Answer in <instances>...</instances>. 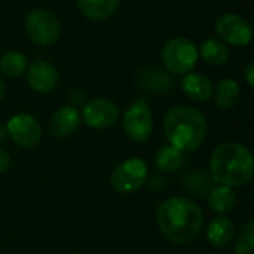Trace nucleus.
Returning a JSON list of instances; mask_svg holds the SVG:
<instances>
[{
  "label": "nucleus",
  "mask_w": 254,
  "mask_h": 254,
  "mask_svg": "<svg viewBox=\"0 0 254 254\" xmlns=\"http://www.w3.org/2000/svg\"><path fill=\"white\" fill-rule=\"evenodd\" d=\"M216 104L223 109H232L240 98V85L235 79H223L219 82V85L216 86V89L213 91Z\"/></svg>",
  "instance_id": "obj_19"
},
{
  "label": "nucleus",
  "mask_w": 254,
  "mask_h": 254,
  "mask_svg": "<svg viewBox=\"0 0 254 254\" xmlns=\"http://www.w3.org/2000/svg\"><path fill=\"white\" fill-rule=\"evenodd\" d=\"M186 164V155L171 144L162 146L155 155V165L162 173H176Z\"/></svg>",
  "instance_id": "obj_17"
},
{
  "label": "nucleus",
  "mask_w": 254,
  "mask_h": 254,
  "mask_svg": "<svg viewBox=\"0 0 254 254\" xmlns=\"http://www.w3.org/2000/svg\"><path fill=\"white\" fill-rule=\"evenodd\" d=\"M201 55L207 64L217 67V65H223L229 60V49L220 39L211 37L202 43Z\"/></svg>",
  "instance_id": "obj_20"
},
{
  "label": "nucleus",
  "mask_w": 254,
  "mask_h": 254,
  "mask_svg": "<svg viewBox=\"0 0 254 254\" xmlns=\"http://www.w3.org/2000/svg\"><path fill=\"white\" fill-rule=\"evenodd\" d=\"M182 88L190 100L198 103H204L213 95L210 79L199 73H188L182 80Z\"/></svg>",
  "instance_id": "obj_15"
},
{
  "label": "nucleus",
  "mask_w": 254,
  "mask_h": 254,
  "mask_svg": "<svg viewBox=\"0 0 254 254\" xmlns=\"http://www.w3.org/2000/svg\"><path fill=\"white\" fill-rule=\"evenodd\" d=\"M80 122H82V116L76 107L63 106L51 118L49 128L57 138H67L79 129Z\"/></svg>",
  "instance_id": "obj_12"
},
{
  "label": "nucleus",
  "mask_w": 254,
  "mask_h": 254,
  "mask_svg": "<svg viewBox=\"0 0 254 254\" xmlns=\"http://www.w3.org/2000/svg\"><path fill=\"white\" fill-rule=\"evenodd\" d=\"M121 4V0H77L79 10L92 21H101L112 16Z\"/></svg>",
  "instance_id": "obj_16"
},
{
  "label": "nucleus",
  "mask_w": 254,
  "mask_h": 254,
  "mask_svg": "<svg viewBox=\"0 0 254 254\" xmlns=\"http://www.w3.org/2000/svg\"><path fill=\"white\" fill-rule=\"evenodd\" d=\"M164 134L168 143L183 153L195 152L205 140L207 119L195 107L177 106L164 119Z\"/></svg>",
  "instance_id": "obj_3"
},
{
  "label": "nucleus",
  "mask_w": 254,
  "mask_h": 254,
  "mask_svg": "<svg viewBox=\"0 0 254 254\" xmlns=\"http://www.w3.org/2000/svg\"><path fill=\"white\" fill-rule=\"evenodd\" d=\"M235 235V225L226 216H219L213 219L207 228V240L216 249L226 247Z\"/></svg>",
  "instance_id": "obj_14"
},
{
  "label": "nucleus",
  "mask_w": 254,
  "mask_h": 254,
  "mask_svg": "<svg viewBox=\"0 0 254 254\" xmlns=\"http://www.w3.org/2000/svg\"><path fill=\"white\" fill-rule=\"evenodd\" d=\"M253 253V247L249 246L243 238H240L235 244V254H252Z\"/></svg>",
  "instance_id": "obj_24"
},
{
  "label": "nucleus",
  "mask_w": 254,
  "mask_h": 254,
  "mask_svg": "<svg viewBox=\"0 0 254 254\" xmlns=\"http://www.w3.org/2000/svg\"><path fill=\"white\" fill-rule=\"evenodd\" d=\"M25 31L36 45L49 46L60 37L61 27L52 12L48 9H34L25 18Z\"/></svg>",
  "instance_id": "obj_6"
},
{
  "label": "nucleus",
  "mask_w": 254,
  "mask_h": 254,
  "mask_svg": "<svg viewBox=\"0 0 254 254\" xmlns=\"http://www.w3.org/2000/svg\"><path fill=\"white\" fill-rule=\"evenodd\" d=\"M140 85L146 91L158 94V92H167L171 88L173 82L170 80L167 73L159 71L158 68H147L140 76Z\"/></svg>",
  "instance_id": "obj_21"
},
{
  "label": "nucleus",
  "mask_w": 254,
  "mask_h": 254,
  "mask_svg": "<svg viewBox=\"0 0 254 254\" xmlns=\"http://www.w3.org/2000/svg\"><path fill=\"white\" fill-rule=\"evenodd\" d=\"M244 77H246V82L250 88H254V64L250 63L246 70H244Z\"/></svg>",
  "instance_id": "obj_26"
},
{
  "label": "nucleus",
  "mask_w": 254,
  "mask_h": 254,
  "mask_svg": "<svg viewBox=\"0 0 254 254\" xmlns=\"http://www.w3.org/2000/svg\"><path fill=\"white\" fill-rule=\"evenodd\" d=\"M182 186L188 193L195 195L198 198H204L214 188V180H213V176L208 170L195 168V170L188 171L183 176Z\"/></svg>",
  "instance_id": "obj_13"
},
{
  "label": "nucleus",
  "mask_w": 254,
  "mask_h": 254,
  "mask_svg": "<svg viewBox=\"0 0 254 254\" xmlns=\"http://www.w3.org/2000/svg\"><path fill=\"white\" fill-rule=\"evenodd\" d=\"M146 183H147L153 190H159V189H162V188L165 186V180H164L162 177H158V176L153 177L150 182H146Z\"/></svg>",
  "instance_id": "obj_27"
},
{
  "label": "nucleus",
  "mask_w": 254,
  "mask_h": 254,
  "mask_svg": "<svg viewBox=\"0 0 254 254\" xmlns=\"http://www.w3.org/2000/svg\"><path fill=\"white\" fill-rule=\"evenodd\" d=\"M216 33L232 46H246L253 36L252 25L237 13H225L216 21Z\"/></svg>",
  "instance_id": "obj_9"
},
{
  "label": "nucleus",
  "mask_w": 254,
  "mask_h": 254,
  "mask_svg": "<svg viewBox=\"0 0 254 254\" xmlns=\"http://www.w3.org/2000/svg\"><path fill=\"white\" fill-rule=\"evenodd\" d=\"M7 138V131H6V125H3L0 122V143H3Z\"/></svg>",
  "instance_id": "obj_28"
},
{
  "label": "nucleus",
  "mask_w": 254,
  "mask_h": 254,
  "mask_svg": "<svg viewBox=\"0 0 254 254\" xmlns=\"http://www.w3.org/2000/svg\"><path fill=\"white\" fill-rule=\"evenodd\" d=\"M158 226L164 237L176 244L193 241L204 222L201 208L188 198H170L164 201L156 213Z\"/></svg>",
  "instance_id": "obj_1"
},
{
  "label": "nucleus",
  "mask_w": 254,
  "mask_h": 254,
  "mask_svg": "<svg viewBox=\"0 0 254 254\" xmlns=\"http://www.w3.org/2000/svg\"><path fill=\"white\" fill-rule=\"evenodd\" d=\"M249 246H252L254 249V222L250 220L247 222V225L244 226V231H243V237H241Z\"/></svg>",
  "instance_id": "obj_23"
},
{
  "label": "nucleus",
  "mask_w": 254,
  "mask_h": 254,
  "mask_svg": "<svg viewBox=\"0 0 254 254\" xmlns=\"http://www.w3.org/2000/svg\"><path fill=\"white\" fill-rule=\"evenodd\" d=\"M147 176V164L140 158H129L113 170L110 185L119 193H132L146 185Z\"/></svg>",
  "instance_id": "obj_5"
},
{
  "label": "nucleus",
  "mask_w": 254,
  "mask_h": 254,
  "mask_svg": "<svg viewBox=\"0 0 254 254\" xmlns=\"http://www.w3.org/2000/svg\"><path fill=\"white\" fill-rule=\"evenodd\" d=\"M27 70V58L24 54L10 51L0 58V71L7 77H18Z\"/></svg>",
  "instance_id": "obj_22"
},
{
  "label": "nucleus",
  "mask_w": 254,
  "mask_h": 254,
  "mask_svg": "<svg viewBox=\"0 0 254 254\" xmlns=\"http://www.w3.org/2000/svg\"><path fill=\"white\" fill-rule=\"evenodd\" d=\"M165 68L176 74H188L198 63V49L188 37H174L162 49Z\"/></svg>",
  "instance_id": "obj_4"
},
{
  "label": "nucleus",
  "mask_w": 254,
  "mask_h": 254,
  "mask_svg": "<svg viewBox=\"0 0 254 254\" xmlns=\"http://www.w3.org/2000/svg\"><path fill=\"white\" fill-rule=\"evenodd\" d=\"M82 118L85 124L94 129H107L116 124L119 107L112 100L94 98L83 104Z\"/></svg>",
  "instance_id": "obj_10"
},
{
  "label": "nucleus",
  "mask_w": 254,
  "mask_h": 254,
  "mask_svg": "<svg viewBox=\"0 0 254 254\" xmlns=\"http://www.w3.org/2000/svg\"><path fill=\"white\" fill-rule=\"evenodd\" d=\"M6 131L7 137L19 147H34L42 138L40 124L25 113L12 116L6 124Z\"/></svg>",
  "instance_id": "obj_8"
},
{
  "label": "nucleus",
  "mask_w": 254,
  "mask_h": 254,
  "mask_svg": "<svg viewBox=\"0 0 254 254\" xmlns=\"http://www.w3.org/2000/svg\"><path fill=\"white\" fill-rule=\"evenodd\" d=\"M70 254H82V253H70Z\"/></svg>",
  "instance_id": "obj_30"
},
{
  "label": "nucleus",
  "mask_w": 254,
  "mask_h": 254,
  "mask_svg": "<svg viewBox=\"0 0 254 254\" xmlns=\"http://www.w3.org/2000/svg\"><path fill=\"white\" fill-rule=\"evenodd\" d=\"M9 167H10V156L4 149L0 147V174L4 173Z\"/></svg>",
  "instance_id": "obj_25"
},
{
  "label": "nucleus",
  "mask_w": 254,
  "mask_h": 254,
  "mask_svg": "<svg viewBox=\"0 0 254 254\" xmlns=\"http://www.w3.org/2000/svg\"><path fill=\"white\" fill-rule=\"evenodd\" d=\"M237 204V195L232 188L219 185L214 186L208 193V205L217 214L229 213Z\"/></svg>",
  "instance_id": "obj_18"
},
{
  "label": "nucleus",
  "mask_w": 254,
  "mask_h": 254,
  "mask_svg": "<svg viewBox=\"0 0 254 254\" xmlns=\"http://www.w3.org/2000/svg\"><path fill=\"white\" fill-rule=\"evenodd\" d=\"M27 82L36 92H51L58 83V70L52 63L37 60L27 70Z\"/></svg>",
  "instance_id": "obj_11"
},
{
  "label": "nucleus",
  "mask_w": 254,
  "mask_h": 254,
  "mask_svg": "<svg viewBox=\"0 0 254 254\" xmlns=\"http://www.w3.org/2000/svg\"><path fill=\"white\" fill-rule=\"evenodd\" d=\"M3 95H4V82L0 79V100L3 98Z\"/></svg>",
  "instance_id": "obj_29"
},
{
  "label": "nucleus",
  "mask_w": 254,
  "mask_h": 254,
  "mask_svg": "<svg viewBox=\"0 0 254 254\" xmlns=\"http://www.w3.org/2000/svg\"><path fill=\"white\" fill-rule=\"evenodd\" d=\"M124 129L135 143H146L153 132V118L144 98L134 101L124 115Z\"/></svg>",
  "instance_id": "obj_7"
},
{
  "label": "nucleus",
  "mask_w": 254,
  "mask_h": 254,
  "mask_svg": "<svg viewBox=\"0 0 254 254\" xmlns=\"http://www.w3.org/2000/svg\"><path fill=\"white\" fill-rule=\"evenodd\" d=\"M210 173L214 183L228 188L246 186L253 177V155L246 146L240 143H222L211 153Z\"/></svg>",
  "instance_id": "obj_2"
}]
</instances>
